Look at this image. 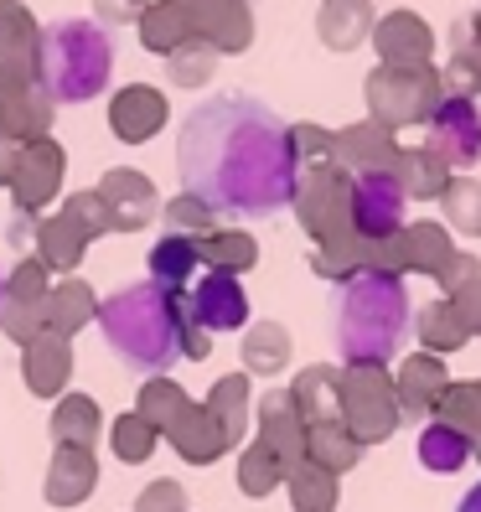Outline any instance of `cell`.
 Wrapping results in <instances>:
<instances>
[{
	"label": "cell",
	"instance_id": "obj_22",
	"mask_svg": "<svg viewBox=\"0 0 481 512\" xmlns=\"http://www.w3.org/2000/svg\"><path fill=\"white\" fill-rule=\"evenodd\" d=\"M450 388V373H445V363L435 352H419V357H409V363L399 368V378H394V394H399V414H409V419H419V414H435V399Z\"/></svg>",
	"mask_w": 481,
	"mask_h": 512
},
{
	"label": "cell",
	"instance_id": "obj_16",
	"mask_svg": "<svg viewBox=\"0 0 481 512\" xmlns=\"http://www.w3.org/2000/svg\"><path fill=\"white\" fill-rule=\"evenodd\" d=\"M373 42H378V57L383 68H430L435 57V37L430 26L419 21L414 11H394L373 26Z\"/></svg>",
	"mask_w": 481,
	"mask_h": 512
},
{
	"label": "cell",
	"instance_id": "obj_40",
	"mask_svg": "<svg viewBox=\"0 0 481 512\" xmlns=\"http://www.w3.org/2000/svg\"><path fill=\"white\" fill-rule=\"evenodd\" d=\"M414 326H419V342H425L430 352H456V347L471 342V331L461 326L456 311H450V300H435V306H425Z\"/></svg>",
	"mask_w": 481,
	"mask_h": 512
},
{
	"label": "cell",
	"instance_id": "obj_33",
	"mask_svg": "<svg viewBox=\"0 0 481 512\" xmlns=\"http://www.w3.org/2000/svg\"><path fill=\"white\" fill-rule=\"evenodd\" d=\"M197 238H182V233H166L156 249H150V280L156 285H171V290H187L192 269H197Z\"/></svg>",
	"mask_w": 481,
	"mask_h": 512
},
{
	"label": "cell",
	"instance_id": "obj_3",
	"mask_svg": "<svg viewBox=\"0 0 481 512\" xmlns=\"http://www.w3.org/2000/svg\"><path fill=\"white\" fill-rule=\"evenodd\" d=\"M409 290L404 275H383V269H363V275L342 280L337 306H332V337L347 368H388L399 342L409 337Z\"/></svg>",
	"mask_w": 481,
	"mask_h": 512
},
{
	"label": "cell",
	"instance_id": "obj_55",
	"mask_svg": "<svg viewBox=\"0 0 481 512\" xmlns=\"http://www.w3.org/2000/svg\"><path fill=\"white\" fill-rule=\"evenodd\" d=\"M0 300H6V280H0Z\"/></svg>",
	"mask_w": 481,
	"mask_h": 512
},
{
	"label": "cell",
	"instance_id": "obj_27",
	"mask_svg": "<svg viewBox=\"0 0 481 512\" xmlns=\"http://www.w3.org/2000/svg\"><path fill=\"white\" fill-rule=\"evenodd\" d=\"M373 26H378L373 0H321V11H316V32L332 52H352Z\"/></svg>",
	"mask_w": 481,
	"mask_h": 512
},
{
	"label": "cell",
	"instance_id": "obj_5",
	"mask_svg": "<svg viewBox=\"0 0 481 512\" xmlns=\"http://www.w3.org/2000/svg\"><path fill=\"white\" fill-rule=\"evenodd\" d=\"M440 99H445L440 68H373L368 73V109L383 130L430 125Z\"/></svg>",
	"mask_w": 481,
	"mask_h": 512
},
{
	"label": "cell",
	"instance_id": "obj_52",
	"mask_svg": "<svg viewBox=\"0 0 481 512\" xmlns=\"http://www.w3.org/2000/svg\"><path fill=\"white\" fill-rule=\"evenodd\" d=\"M150 6V0H94L99 11V26H125V21H140V11Z\"/></svg>",
	"mask_w": 481,
	"mask_h": 512
},
{
	"label": "cell",
	"instance_id": "obj_34",
	"mask_svg": "<svg viewBox=\"0 0 481 512\" xmlns=\"http://www.w3.org/2000/svg\"><path fill=\"white\" fill-rule=\"evenodd\" d=\"M306 461L342 476V471H352L357 461H363V445L347 435V425H321V430H306Z\"/></svg>",
	"mask_w": 481,
	"mask_h": 512
},
{
	"label": "cell",
	"instance_id": "obj_41",
	"mask_svg": "<svg viewBox=\"0 0 481 512\" xmlns=\"http://www.w3.org/2000/svg\"><path fill=\"white\" fill-rule=\"evenodd\" d=\"M244 363L254 373H280L290 363V331L275 321H259L249 337H244Z\"/></svg>",
	"mask_w": 481,
	"mask_h": 512
},
{
	"label": "cell",
	"instance_id": "obj_1",
	"mask_svg": "<svg viewBox=\"0 0 481 512\" xmlns=\"http://www.w3.org/2000/svg\"><path fill=\"white\" fill-rule=\"evenodd\" d=\"M176 166L192 197L213 213L264 218L295 202V150L290 125L249 94H213L202 99L176 135Z\"/></svg>",
	"mask_w": 481,
	"mask_h": 512
},
{
	"label": "cell",
	"instance_id": "obj_8",
	"mask_svg": "<svg viewBox=\"0 0 481 512\" xmlns=\"http://www.w3.org/2000/svg\"><path fill=\"white\" fill-rule=\"evenodd\" d=\"M425 145L450 171L476 166L481 161V104L461 99V94H445L440 109L430 114V125H425Z\"/></svg>",
	"mask_w": 481,
	"mask_h": 512
},
{
	"label": "cell",
	"instance_id": "obj_42",
	"mask_svg": "<svg viewBox=\"0 0 481 512\" xmlns=\"http://www.w3.org/2000/svg\"><path fill=\"white\" fill-rule=\"evenodd\" d=\"M207 409L218 414V425H223L228 440L238 445V435H244V425H249V378H244V373L223 378L213 394H207Z\"/></svg>",
	"mask_w": 481,
	"mask_h": 512
},
{
	"label": "cell",
	"instance_id": "obj_47",
	"mask_svg": "<svg viewBox=\"0 0 481 512\" xmlns=\"http://www.w3.org/2000/svg\"><path fill=\"white\" fill-rule=\"evenodd\" d=\"M156 430L145 425L140 414H125V419H114V456L125 461V466H140V461H150V450H156Z\"/></svg>",
	"mask_w": 481,
	"mask_h": 512
},
{
	"label": "cell",
	"instance_id": "obj_45",
	"mask_svg": "<svg viewBox=\"0 0 481 512\" xmlns=\"http://www.w3.org/2000/svg\"><path fill=\"white\" fill-rule=\"evenodd\" d=\"M166 63H171V83L176 88H202L207 78H213V68H218V52L207 42H187V47H176Z\"/></svg>",
	"mask_w": 481,
	"mask_h": 512
},
{
	"label": "cell",
	"instance_id": "obj_32",
	"mask_svg": "<svg viewBox=\"0 0 481 512\" xmlns=\"http://www.w3.org/2000/svg\"><path fill=\"white\" fill-rule=\"evenodd\" d=\"M187 409H192V399H187L171 378H150V383L140 388V409H135V414H140L156 435H171V430L187 419Z\"/></svg>",
	"mask_w": 481,
	"mask_h": 512
},
{
	"label": "cell",
	"instance_id": "obj_53",
	"mask_svg": "<svg viewBox=\"0 0 481 512\" xmlns=\"http://www.w3.org/2000/svg\"><path fill=\"white\" fill-rule=\"evenodd\" d=\"M16 161H21V140L0 135V187H11V176H16Z\"/></svg>",
	"mask_w": 481,
	"mask_h": 512
},
{
	"label": "cell",
	"instance_id": "obj_14",
	"mask_svg": "<svg viewBox=\"0 0 481 512\" xmlns=\"http://www.w3.org/2000/svg\"><path fill=\"white\" fill-rule=\"evenodd\" d=\"M187 311L202 331H238L249 321V295H244V285H238V275L207 269V275L187 290Z\"/></svg>",
	"mask_w": 481,
	"mask_h": 512
},
{
	"label": "cell",
	"instance_id": "obj_50",
	"mask_svg": "<svg viewBox=\"0 0 481 512\" xmlns=\"http://www.w3.org/2000/svg\"><path fill=\"white\" fill-rule=\"evenodd\" d=\"M63 213H68V218H78V228H83L88 238H99V233H109V213H104V202H99V192H73V197L63 202Z\"/></svg>",
	"mask_w": 481,
	"mask_h": 512
},
{
	"label": "cell",
	"instance_id": "obj_12",
	"mask_svg": "<svg viewBox=\"0 0 481 512\" xmlns=\"http://www.w3.org/2000/svg\"><path fill=\"white\" fill-rule=\"evenodd\" d=\"M94 192H99L104 213H109V233H140L150 218L161 213V197H156V187H150L140 171H130V166H114V171H104V182H99Z\"/></svg>",
	"mask_w": 481,
	"mask_h": 512
},
{
	"label": "cell",
	"instance_id": "obj_29",
	"mask_svg": "<svg viewBox=\"0 0 481 512\" xmlns=\"http://www.w3.org/2000/svg\"><path fill=\"white\" fill-rule=\"evenodd\" d=\"M88 244H94V238H88L78 228V218H68V213H52L47 223H37V259L47 269H73Z\"/></svg>",
	"mask_w": 481,
	"mask_h": 512
},
{
	"label": "cell",
	"instance_id": "obj_23",
	"mask_svg": "<svg viewBox=\"0 0 481 512\" xmlns=\"http://www.w3.org/2000/svg\"><path fill=\"white\" fill-rule=\"evenodd\" d=\"M445 94L476 99L481 94V11L450 26V63H445Z\"/></svg>",
	"mask_w": 481,
	"mask_h": 512
},
{
	"label": "cell",
	"instance_id": "obj_4",
	"mask_svg": "<svg viewBox=\"0 0 481 512\" xmlns=\"http://www.w3.org/2000/svg\"><path fill=\"white\" fill-rule=\"evenodd\" d=\"M114 78V42L99 21L68 16L42 26L37 47V83L52 104H88L99 99Z\"/></svg>",
	"mask_w": 481,
	"mask_h": 512
},
{
	"label": "cell",
	"instance_id": "obj_2",
	"mask_svg": "<svg viewBox=\"0 0 481 512\" xmlns=\"http://www.w3.org/2000/svg\"><path fill=\"white\" fill-rule=\"evenodd\" d=\"M187 290H171L156 280H135L125 290H114L99 306L104 342L114 347L119 363H130L135 373H166L182 357L187 337Z\"/></svg>",
	"mask_w": 481,
	"mask_h": 512
},
{
	"label": "cell",
	"instance_id": "obj_19",
	"mask_svg": "<svg viewBox=\"0 0 481 512\" xmlns=\"http://www.w3.org/2000/svg\"><path fill=\"white\" fill-rule=\"evenodd\" d=\"M161 125H166V94H161V88L130 83V88H119V94L109 99V130L125 140V145L150 140Z\"/></svg>",
	"mask_w": 481,
	"mask_h": 512
},
{
	"label": "cell",
	"instance_id": "obj_13",
	"mask_svg": "<svg viewBox=\"0 0 481 512\" xmlns=\"http://www.w3.org/2000/svg\"><path fill=\"white\" fill-rule=\"evenodd\" d=\"M42 26L21 0H0V83H37Z\"/></svg>",
	"mask_w": 481,
	"mask_h": 512
},
{
	"label": "cell",
	"instance_id": "obj_43",
	"mask_svg": "<svg viewBox=\"0 0 481 512\" xmlns=\"http://www.w3.org/2000/svg\"><path fill=\"white\" fill-rule=\"evenodd\" d=\"M440 207L461 233H481V182L476 176H450L440 192Z\"/></svg>",
	"mask_w": 481,
	"mask_h": 512
},
{
	"label": "cell",
	"instance_id": "obj_24",
	"mask_svg": "<svg viewBox=\"0 0 481 512\" xmlns=\"http://www.w3.org/2000/svg\"><path fill=\"white\" fill-rule=\"evenodd\" d=\"M94 481H99V461H94V450H78V445H57V456L47 466V502L52 507H78L88 492H94Z\"/></svg>",
	"mask_w": 481,
	"mask_h": 512
},
{
	"label": "cell",
	"instance_id": "obj_17",
	"mask_svg": "<svg viewBox=\"0 0 481 512\" xmlns=\"http://www.w3.org/2000/svg\"><path fill=\"white\" fill-rule=\"evenodd\" d=\"M337 166L347 176H378V171H394L399 161V140L394 130H383L378 119H368V125H352V130H337Z\"/></svg>",
	"mask_w": 481,
	"mask_h": 512
},
{
	"label": "cell",
	"instance_id": "obj_11",
	"mask_svg": "<svg viewBox=\"0 0 481 512\" xmlns=\"http://www.w3.org/2000/svg\"><path fill=\"white\" fill-rule=\"evenodd\" d=\"M63 171H68V156H63V145H57L52 135L21 145V161H16V176H11L16 213L32 218L37 207H47L57 197V187H63Z\"/></svg>",
	"mask_w": 481,
	"mask_h": 512
},
{
	"label": "cell",
	"instance_id": "obj_56",
	"mask_svg": "<svg viewBox=\"0 0 481 512\" xmlns=\"http://www.w3.org/2000/svg\"><path fill=\"white\" fill-rule=\"evenodd\" d=\"M476 456H481V440H476Z\"/></svg>",
	"mask_w": 481,
	"mask_h": 512
},
{
	"label": "cell",
	"instance_id": "obj_6",
	"mask_svg": "<svg viewBox=\"0 0 481 512\" xmlns=\"http://www.w3.org/2000/svg\"><path fill=\"white\" fill-rule=\"evenodd\" d=\"M295 213H300V228L316 238V249L352 238V176L337 161L306 166L295 182Z\"/></svg>",
	"mask_w": 481,
	"mask_h": 512
},
{
	"label": "cell",
	"instance_id": "obj_36",
	"mask_svg": "<svg viewBox=\"0 0 481 512\" xmlns=\"http://www.w3.org/2000/svg\"><path fill=\"white\" fill-rule=\"evenodd\" d=\"M435 419L450 430H461L471 445L481 440V383H450L435 399Z\"/></svg>",
	"mask_w": 481,
	"mask_h": 512
},
{
	"label": "cell",
	"instance_id": "obj_25",
	"mask_svg": "<svg viewBox=\"0 0 481 512\" xmlns=\"http://www.w3.org/2000/svg\"><path fill=\"white\" fill-rule=\"evenodd\" d=\"M68 378H73V347H68V337H57V331H37V337L26 342V388H32L37 399H47V394H63Z\"/></svg>",
	"mask_w": 481,
	"mask_h": 512
},
{
	"label": "cell",
	"instance_id": "obj_30",
	"mask_svg": "<svg viewBox=\"0 0 481 512\" xmlns=\"http://www.w3.org/2000/svg\"><path fill=\"white\" fill-rule=\"evenodd\" d=\"M197 259L207 269H218V275H244V269H254V259H259V244L238 228H213L207 238H197Z\"/></svg>",
	"mask_w": 481,
	"mask_h": 512
},
{
	"label": "cell",
	"instance_id": "obj_28",
	"mask_svg": "<svg viewBox=\"0 0 481 512\" xmlns=\"http://www.w3.org/2000/svg\"><path fill=\"white\" fill-rule=\"evenodd\" d=\"M171 445L182 450L192 466H207V461H218L233 440H228V430L218 425V414H213V409H207V404H192L187 419L171 430Z\"/></svg>",
	"mask_w": 481,
	"mask_h": 512
},
{
	"label": "cell",
	"instance_id": "obj_9",
	"mask_svg": "<svg viewBox=\"0 0 481 512\" xmlns=\"http://www.w3.org/2000/svg\"><path fill=\"white\" fill-rule=\"evenodd\" d=\"M404 187L394 171L378 176H352V233L368 238V244H383L404 228Z\"/></svg>",
	"mask_w": 481,
	"mask_h": 512
},
{
	"label": "cell",
	"instance_id": "obj_31",
	"mask_svg": "<svg viewBox=\"0 0 481 512\" xmlns=\"http://www.w3.org/2000/svg\"><path fill=\"white\" fill-rule=\"evenodd\" d=\"M394 176H399V187L404 197H440L445 182H450V166L435 156L430 145H419V150H399V161H394Z\"/></svg>",
	"mask_w": 481,
	"mask_h": 512
},
{
	"label": "cell",
	"instance_id": "obj_18",
	"mask_svg": "<svg viewBox=\"0 0 481 512\" xmlns=\"http://www.w3.org/2000/svg\"><path fill=\"white\" fill-rule=\"evenodd\" d=\"M52 109L57 104L42 94V83H0V135H11L21 145L47 140Z\"/></svg>",
	"mask_w": 481,
	"mask_h": 512
},
{
	"label": "cell",
	"instance_id": "obj_44",
	"mask_svg": "<svg viewBox=\"0 0 481 512\" xmlns=\"http://www.w3.org/2000/svg\"><path fill=\"white\" fill-rule=\"evenodd\" d=\"M290 471L275 461V456H269V450L254 440L249 450H244V461H238V487H244L249 497H264V492H275L280 487V481H285Z\"/></svg>",
	"mask_w": 481,
	"mask_h": 512
},
{
	"label": "cell",
	"instance_id": "obj_20",
	"mask_svg": "<svg viewBox=\"0 0 481 512\" xmlns=\"http://www.w3.org/2000/svg\"><path fill=\"white\" fill-rule=\"evenodd\" d=\"M197 6V42L213 52H244L254 42V11L249 0H192Z\"/></svg>",
	"mask_w": 481,
	"mask_h": 512
},
{
	"label": "cell",
	"instance_id": "obj_21",
	"mask_svg": "<svg viewBox=\"0 0 481 512\" xmlns=\"http://www.w3.org/2000/svg\"><path fill=\"white\" fill-rule=\"evenodd\" d=\"M135 26H140V42L150 52L171 57L176 47L197 42V6H192V0H150Z\"/></svg>",
	"mask_w": 481,
	"mask_h": 512
},
{
	"label": "cell",
	"instance_id": "obj_49",
	"mask_svg": "<svg viewBox=\"0 0 481 512\" xmlns=\"http://www.w3.org/2000/svg\"><path fill=\"white\" fill-rule=\"evenodd\" d=\"M445 300H450V311L461 316V326L476 337V331H481V269H471V275H466L461 285H450V290H445Z\"/></svg>",
	"mask_w": 481,
	"mask_h": 512
},
{
	"label": "cell",
	"instance_id": "obj_37",
	"mask_svg": "<svg viewBox=\"0 0 481 512\" xmlns=\"http://www.w3.org/2000/svg\"><path fill=\"white\" fill-rule=\"evenodd\" d=\"M88 316H94V290L83 280H63L47 295V331H57V337H73Z\"/></svg>",
	"mask_w": 481,
	"mask_h": 512
},
{
	"label": "cell",
	"instance_id": "obj_38",
	"mask_svg": "<svg viewBox=\"0 0 481 512\" xmlns=\"http://www.w3.org/2000/svg\"><path fill=\"white\" fill-rule=\"evenodd\" d=\"M476 456V445L461 435V430H450V425H425V435H419V461H425L430 471H461L466 461Z\"/></svg>",
	"mask_w": 481,
	"mask_h": 512
},
{
	"label": "cell",
	"instance_id": "obj_54",
	"mask_svg": "<svg viewBox=\"0 0 481 512\" xmlns=\"http://www.w3.org/2000/svg\"><path fill=\"white\" fill-rule=\"evenodd\" d=\"M456 512H481V481H476V487L461 497V507H456Z\"/></svg>",
	"mask_w": 481,
	"mask_h": 512
},
{
	"label": "cell",
	"instance_id": "obj_46",
	"mask_svg": "<svg viewBox=\"0 0 481 512\" xmlns=\"http://www.w3.org/2000/svg\"><path fill=\"white\" fill-rule=\"evenodd\" d=\"M166 223H171V233H182V238H207V233L218 228V213H213V207H207L202 197L182 192V197H171Z\"/></svg>",
	"mask_w": 481,
	"mask_h": 512
},
{
	"label": "cell",
	"instance_id": "obj_10",
	"mask_svg": "<svg viewBox=\"0 0 481 512\" xmlns=\"http://www.w3.org/2000/svg\"><path fill=\"white\" fill-rule=\"evenodd\" d=\"M47 264L42 259H26L11 269L6 280V300H0V326H6V337L16 342H32L37 331H47Z\"/></svg>",
	"mask_w": 481,
	"mask_h": 512
},
{
	"label": "cell",
	"instance_id": "obj_15",
	"mask_svg": "<svg viewBox=\"0 0 481 512\" xmlns=\"http://www.w3.org/2000/svg\"><path fill=\"white\" fill-rule=\"evenodd\" d=\"M259 445L285 471L306 466V419H300V409H295V399L285 394V388H275V394L259 399Z\"/></svg>",
	"mask_w": 481,
	"mask_h": 512
},
{
	"label": "cell",
	"instance_id": "obj_39",
	"mask_svg": "<svg viewBox=\"0 0 481 512\" xmlns=\"http://www.w3.org/2000/svg\"><path fill=\"white\" fill-rule=\"evenodd\" d=\"M285 481H290L295 512H337V476H332V471H321L316 461L295 466Z\"/></svg>",
	"mask_w": 481,
	"mask_h": 512
},
{
	"label": "cell",
	"instance_id": "obj_35",
	"mask_svg": "<svg viewBox=\"0 0 481 512\" xmlns=\"http://www.w3.org/2000/svg\"><path fill=\"white\" fill-rule=\"evenodd\" d=\"M94 435H99V404L88 394H68L63 404H57V414H52V440L94 450Z\"/></svg>",
	"mask_w": 481,
	"mask_h": 512
},
{
	"label": "cell",
	"instance_id": "obj_48",
	"mask_svg": "<svg viewBox=\"0 0 481 512\" xmlns=\"http://www.w3.org/2000/svg\"><path fill=\"white\" fill-rule=\"evenodd\" d=\"M290 150H295V166L306 171V166H326V161H337L332 150H337V135H326L321 125H290Z\"/></svg>",
	"mask_w": 481,
	"mask_h": 512
},
{
	"label": "cell",
	"instance_id": "obj_51",
	"mask_svg": "<svg viewBox=\"0 0 481 512\" xmlns=\"http://www.w3.org/2000/svg\"><path fill=\"white\" fill-rule=\"evenodd\" d=\"M135 512H187V492L176 481H156V487L140 492V507Z\"/></svg>",
	"mask_w": 481,
	"mask_h": 512
},
{
	"label": "cell",
	"instance_id": "obj_7",
	"mask_svg": "<svg viewBox=\"0 0 481 512\" xmlns=\"http://www.w3.org/2000/svg\"><path fill=\"white\" fill-rule=\"evenodd\" d=\"M342 425L363 450L388 440L404 425L394 378H388L383 368H347L342 373Z\"/></svg>",
	"mask_w": 481,
	"mask_h": 512
},
{
	"label": "cell",
	"instance_id": "obj_26",
	"mask_svg": "<svg viewBox=\"0 0 481 512\" xmlns=\"http://www.w3.org/2000/svg\"><path fill=\"white\" fill-rule=\"evenodd\" d=\"M290 399L306 419V430H321V425H342V373L337 368H306L295 378Z\"/></svg>",
	"mask_w": 481,
	"mask_h": 512
}]
</instances>
